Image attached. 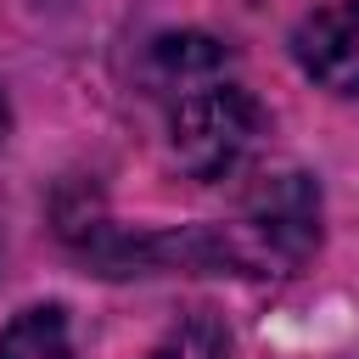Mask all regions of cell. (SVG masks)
Returning a JSON list of instances; mask_svg holds the SVG:
<instances>
[{
  "instance_id": "5",
  "label": "cell",
  "mask_w": 359,
  "mask_h": 359,
  "mask_svg": "<svg viewBox=\"0 0 359 359\" xmlns=\"http://www.w3.org/2000/svg\"><path fill=\"white\" fill-rule=\"evenodd\" d=\"M157 359H236V353H230V337L208 314H196V320H185V325L168 331V342L157 348Z\"/></svg>"
},
{
  "instance_id": "3",
  "label": "cell",
  "mask_w": 359,
  "mask_h": 359,
  "mask_svg": "<svg viewBox=\"0 0 359 359\" xmlns=\"http://www.w3.org/2000/svg\"><path fill=\"white\" fill-rule=\"evenodd\" d=\"M292 56L314 84L359 95V0H331L309 11L292 34Z\"/></svg>"
},
{
  "instance_id": "6",
  "label": "cell",
  "mask_w": 359,
  "mask_h": 359,
  "mask_svg": "<svg viewBox=\"0 0 359 359\" xmlns=\"http://www.w3.org/2000/svg\"><path fill=\"white\" fill-rule=\"evenodd\" d=\"M6 135H11V107H6V90H0V146H6Z\"/></svg>"
},
{
  "instance_id": "4",
  "label": "cell",
  "mask_w": 359,
  "mask_h": 359,
  "mask_svg": "<svg viewBox=\"0 0 359 359\" xmlns=\"http://www.w3.org/2000/svg\"><path fill=\"white\" fill-rule=\"evenodd\" d=\"M0 359H73L67 314L56 303H34V309L11 314L0 331Z\"/></svg>"
},
{
  "instance_id": "2",
  "label": "cell",
  "mask_w": 359,
  "mask_h": 359,
  "mask_svg": "<svg viewBox=\"0 0 359 359\" xmlns=\"http://www.w3.org/2000/svg\"><path fill=\"white\" fill-rule=\"evenodd\" d=\"M314 247H320V191L297 168L264 174L241 196L236 241H224V252L252 264V275H292L309 264Z\"/></svg>"
},
{
  "instance_id": "1",
  "label": "cell",
  "mask_w": 359,
  "mask_h": 359,
  "mask_svg": "<svg viewBox=\"0 0 359 359\" xmlns=\"http://www.w3.org/2000/svg\"><path fill=\"white\" fill-rule=\"evenodd\" d=\"M151 84L168 101V146L185 174L224 180L258 140V101L230 79L224 45L208 34H163L151 45Z\"/></svg>"
}]
</instances>
